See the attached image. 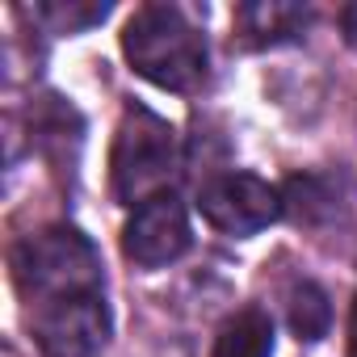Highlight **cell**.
<instances>
[{"label": "cell", "mask_w": 357, "mask_h": 357, "mask_svg": "<svg viewBox=\"0 0 357 357\" xmlns=\"http://www.w3.org/2000/svg\"><path fill=\"white\" fill-rule=\"evenodd\" d=\"M122 55L135 76L168 93H194L206 80V38L176 5H143L122 30Z\"/></svg>", "instance_id": "1"}, {"label": "cell", "mask_w": 357, "mask_h": 357, "mask_svg": "<svg viewBox=\"0 0 357 357\" xmlns=\"http://www.w3.org/2000/svg\"><path fill=\"white\" fill-rule=\"evenodd\" d=\"M9 265H13V282H17L22 298L34 311L63 303V298L101 294V286H105L101 257H97L93 240L76 227H47V231L17 240Z\"/></svg>", "instance_id": "2"}, {"label": "cell", "mask_w": 357, "mask_h": 357, "mask_svg": "<svg viewBox=\"0 0 357 357\" xmlns=\"http://www.w3.org/2000/svg\"><path fill=\"white\" fill-rule=\"evenodd\" d=\"M176 172V135L172 126L143 109L130 105L118 122L114 151H109V181L114 198L122 206H143L160 194H168V181Z\"/></svg>", "instance_id": "3"}, {"label": "cell", "mask_w": 357, "mask_h": 357, "mask_svg": "<svg viewBox=\"0 0 357 357\" xmlns=\"http://www.w3.org/2000/svg\"><path fill=\"white\" fill-rule=\"evenodd\" d=\"M198 211L215 231L248 240L282 215V194L252 172H219L198 190Z\"/></svg>", "instance_id": "4"}, {"label": "cell", "mask_w": 357, "mask_h": 357, "mask_svg": "<svg viewBox=\"0 0 357 357\" xmlns=\"http://www.w3.org/2000/svg\"><path fill=\"white\" fill-rule=\"evenodd\" d=\"M194 244V231H190V211L185 202L176 198L172 190L135 206L126 227H122V252L126 261H135L139 269H160V265H172L176 257H185Z\"/></svg>", "instance_id": "5"}, {"label": "cell", "mask_w": 357, "mask_h": 357, "mask_svg": "<svg viewBox=\"0 0 357 357\" xmlns=\"http://www.w3.org/2000/svg\"><path fill=\"white\" fill-rule=\"evenodd\" d=\"M30 332L43 357H93L109 336L105 294H80V298L38 307L30 319Z\"/></svg>", "instance_id": "6"}, {"label": "cell", "mask_w": 357, "mask_h": 357, "mask_svg": "<svg viewBox=\"0 0 357 357\" xmlns=\"http://www.w3.org/2000/svg\"><path fill=\"white\" fill-rule=\"evenodd\" d=\"M311 26V9L294 5V0H244L231 17L236 43L248 51H269L298 43V34Z\"/></svg>", "instance_id": "7"}, {"label": "cell", "mask_w": 357, "mask_h": 357, "mask_svg": "<svg viewBox=\"0 0 357 357\" xmlns=\"http://www.w3.org/2000/svg\"><path fill=\"white\" fill-rule=\"evenodd\" d=\"M211 357H273V324H269V315L261 307L236 311L219 328Z\"/></svg>", "instance_id": "8"}, {"label": "cell", "mask_w": 357, "mask_h": 357, "mask_svg": "<svg viewBox=\"0 0 357 357\" xmlns=\"http://www.w3.org/2000/svg\"><path fill=\"white\" fill-rule=\"evenodd\" d=\"M336 181L332 176H290L286 190H282V211H290L298 223H324L336 215Z\"/></svg>", "instance_id": "9"}, {"label": "cell", "mask_w": 357, "mask_h": 357, "mask_svg": "<svg viewBox=\"0 0 357 357\" xmlns=\"http://www.w3.org/2000/svg\"><path fill=\"white\" fill-rule=\"evenodd\" d=\"M286 319H290V332H294L303 344H315V340H324L328 328H332V303H328V294H324L315 282H298V286L290 290Z\"/></svg>", "instance_id": "10"}, {"label": "cell", "mask_w": 357, "mask_h": 357, "mask_svg": "<svg viewBox=\"0 0 357 357\" xmlns=\"http://www.w3.org/2000/svg\"><path fill=\"white\" fill-rule=\"evenodd\" d=\"M105 17H109L105 0H47V5H34V22H43L51 34H80Z\"/></svg>", "instance_id": "11"}, {"label": "cell", "mask_w": 357, "mask_h": 357, "mask_svg": "<svg viewBox=\"0 0 357 357\" xmlns=\"http://www.w3.org/2000/svg\"><path fill=\"white\" fill-rule=\"evenodd\" d=\"M340 30H344L349 47H357V5H349V9L340 13Z\"/></svg>", "instance_id": "12"}, {"label": "cell", "mask_w": 357, "mask_h": 357, "mask_svg": "<svg viewBox=\"0 0 357 357\" xmlns=\"http://www.w3.org/2000/svg\"><path fill=\"white\" fill-rule=\"evenodd\" d=\"M349 357H357V298H353V311H349Z\"/></svg>", "instance_id": "13"}]
</instances>
